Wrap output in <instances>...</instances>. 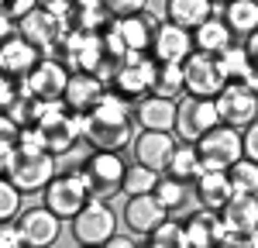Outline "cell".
<instances>
[{
	"label": "cell",
	"mask_w": 258,
	"mask_h": 248,
	"mask_svg": "<svg viewBox=\"0 0 258 248\" xmlns=\"http://www.w3.org/2000/svg\"><path fill=\"white\" fill-rule=\"evenodd\" d=\"M41 59V48L38 45H31V41L24 38V35H11V38L0 41V73H7V76H14V80H24Z\"/></svg>",
	"instance_id": "cell-17"
},
{
	"label": "cell",
	"mask_w": 258,
	"mask_h": 248,
	"mask_svg": "<svg viewBox=\"0 0 258 248\" xmlns=\"http://www.w3.org/2000/svg\"><path fill=\"white\" fill-rule=\"evenodd\" d=\"M18 214H21V190L7 176H0V224L14 221Z\"/></svg>",
	"instance_id": "cell-34"
},
{
	"label": "cell",
	"mask_w": 258,
	"mask_h": 248,
	"mask_svg": "<svg viewBox=\"0 0 258 248\" xmlns=\"http://www.w3.org/2000/svg\"><path fill=\"white\" fill-rule=\"evenodd\" d=\"M176 145H179L176 131H145V128H141L138 135L131 138V152H135V162L162 172V169L169 165V155L176 152Z\"/></svg>",
	"instance_id": "cell-15"
},
{
	"label": "cell",
	"mask_w": 258,
	"mask_h": 248,
	"mask_svg": "<svg viewBox=\"0 0 258 248\" xmlns=\"http://www.w3.org/2000/svg\"><path fill=\"white\" fill-rule=\"evenodd\" d=\"M217 117V103L214 97H193V93H182L176 100V131L182 142H197L207 128H214Z\"/></svg>",
	"instance_id": "cell-10"
},
{
	"label": "cell",
	"mask_w": 258,
	"mask_h": 248,
	"mask_svg": "<svg viewBox=\"0 0 258 248\" xmlns=\"http://www.w3.org/2000/svg\"><path fill=\"white\" fill-rule=\"evenodd\" d=\"M0 248H24L18 221H4V224H0Z\"/></svg>",
	"instance_id": "cell-40"
},
{
	"label": "cell",
	"mask_w": 258,
	"mask_h": 248,
	"mask_svg": "<svg viewBox=\"0 0 258 248\" xmlns=\"http://www.w3.org/2000/svg\"><path fill=\"white\" fill-rule=\"evenodd\" d=\"M131 114H135V124L145 131H172L176 128V100L162 97L155 90H148L145 97L131 103Z\"/></svg>",
	"instance_id": "cell-14"
},
{
	"label": "cell",
	"mask_w": 258,
	"mask_h": 248,
	"mask_svg": "<svg viewBox=\"0 0 258 248\" xmlns=\"http://www.w3.org/2000/svg\"><path fill=\"white\" fill-rule=\"evenodd\" d=\"M155 197H159V204L169 210V217H179V214H182V207L189 204V186L162 172L159 183H155Z\"/></svg>",
	"instance_id": "cell-29"
},
{
	"label": "cell",
	"mask_w": 258,
	"mask_h": 248,
	"mask_svg": "<svg viewBox=\"0 0 258 248\" xmlns=\"http://www.w3.org/2000/svg\"><path fill=\"white\" fill-rule=\"evenodd\" d=\"M241 145H244V155H248L251 162H258V117L241 128Z\"/></svg>",
	"instance_id": "cell-38"
},
{
	"label": "cell",
	"mask_w": 258,
	"mask_h": 248,
	"mask_svg": "<svg viewBox=\"0 0 258 248\" xmlns=\"http://www.w3.org/2000/svg\"><path fill=\"white\" fill-rule=\"evenodd\" d=\"M210 4H214V7H224V4H227V0H210Z\"/></svg>",
	"instance_id": "cell-44"
},
{
	"label": "cell",
	"mask_w": 258,
	"mask_h": 248,
	"mask_svg": "<svg viewBox=\"0 0 258 248\" xmlns=\"http://www.w3.org/2000/svg\"><path fill=\"white\" fill-rule=\"evenodd\" d=\"M52 176H55V155H52L48 148H28V145H18V148L11 152L7 179L18 186L21 193H41Z\"/></svg>",
	"instance_id": "cell-2"
},
{
	"label": "cell",
	"mask_w": 258,
	"mask_h": 248,
	"mask_svg": "<svg viewBox=\"0 0 258 248\" xmlns=\"http://www.w3.org/2000/svg\"><path fill=\"white\" fill-rule=\"evenodd\" d=\"M66 83H69V69H66L59 59L41 55L38 66H35V69L21 80V86H24L31 97H38V100H62Z\"/></svg>",
	"instance_id": "cell-13"
},
{
	"label": "cell",
	"mask_w": 258,
	"mask_h": 248,
	"mask_svg": "<svg viewBox=\"0 0 258 248\" xmlns=\"http://www.w3.org/2000/svg\"><path fill=\"white\" fill-rule=\"evenodd\" d=\"M35 7H38V0H0V11L11 21H21L24 14H31Z\"/></svg>",
	"instance_id": "cell-37"
},
{
	"label": "cell",
	"mask_w": 258,
	"mask_h": 248,
	"mask_svg": "<svg viewBox=\"0 0 258 248\" xmlns=\"http://www.w3.org/2000/svg\"><path fill=\"white\" fill-rule=\"evenodd\" d=\"M217 62H220V69H224L227 80L251 83V86L258 90V69L251 66V55H248L244 41H231V45H224V48L217 52Z\"/></svg>",
	"instance_id": "cell-23"
},
{
	"label": "cell",
	"mask_w": 258,
	"mask_h": 248,
	"mask_svg": "<svg viewBox=\"0 0 258 248\" xmlns=\"http://www.w3.org/2000/svg\"><path fill=\"white\" fill-rule=\"evenodd\" d=\"M214 14V4L210 0H165V18L182 24V28H200L203 21Z\"/></svg>",
	"instance_id": "cell-28"
},
{
	"label": "cell",
	"mask_w": 258,
	"mask_h": 248,
	"mask_svg": "<svg viewBox=\"0 0 258 248\" xmlns=\"http://www.w3.org/2000/svg\"><path fill=\"white\" fill-rule=\"evenodd\" d=\"M224 227L234 234H251L258 227V193H231V200L220 207Z\"/></svg>",
	"instance_id": "cell-22"
},
{
	"label": "cell",
	"mask_w": 258,
	"mask_h": 248,
	"mask_svg": "<svg viewBox=\"0 0 258 248\" xmlns=\"http://www.w3.org/2000/svg\"><path fill=\"white\" fill-rule=\"evenodd\" d=\"M152 90L162 97H182V62H155V76H152Z\"/></svg>",
	"instance_id": "cell-30"
},
{
	"label": "cell",
	"mask_w": 258,
	"mask_h": 248,
	"mask_svg": "<svg viewBox=\"0 0 258 248\" xmlns=\"http://www.w3.org/2000/svg\"><path fill=\"white\" fill-rule=\"evenodd\" d=\"M14 31H18V24H14V21H11L7 14H4V11H0V41H4V38H11Z\"/></svg>",
	"instance_id": "cell-42"
},
{
	"label": "cell",
	"mask_w": 258,
	"mask_h": 248,
	"mask_svg": "<svg viewBox=\"0 0 258 248\" xmlns=\"http://www.w3.org/2000/svg\"><path fill=\"white\" fill-rule=\"evenodd\" d=\"M152 76H155V59L148 52H127L110 76V90L127 103H135L152 90Z\"/></svg>",
	"instance_id": "cell-6"
},
{
	"label": "cell",
	"mask_w": 258,
	"mask_h": 248,
	"mask_svg": "<svg viewBox=\"0 0 258 248\" xmlns=\"http://www.w3.org/2000/svg\"><path fill=\"white\" fill-rule=\"evenodd\" d=\"M224 172L234 186V193H258V162H251L248 155H241L238 162L227 165Z\"/></svg>",
	"instance_id": "cell-33"
},
{
	"label": "cell",
	"mask_w": 258,
	"mask_h": 248,
	"mask_svg": "<svg viewBox=\"0 0 258 248\" xmlns=\"http://www.w3.org/2000/svg\"><path fill=\"white\" fill-rule=\"evenodd\" d=\"M18 142H21V124L4 110L0 114V148H18Z\"/></svg>",
	"instance_id": "cell-36"
},
{
	"label": "cell",
	"mask_w": 258,
	"mask_h": 248,
	"mask_svg": "<svg viewBox=\"0 0 258 248\" xmlns=\"http://www.w3.org/2000/svg\"><path fill=\"white\" fill-rule=\"evenodd\" d=\"M220 18L227 21L234 38H244L258 28V0H227Z\"/></svg>",
	"instance_id": "cell-27"
},
{
	"label": "cell",
	"mask_w": 258,
	"mask_h": 248,
	"mask_svg": "<svg viewBox=\"0 0 258 248\" xmlns=\"http://www.w3.org/2000/svg\"><path fill=\"white\" fill-rule=\"evenodd\" d=\"M131 103L117 97L114 90L103 93V100L83 114V138L90 142V148H100V152H124L131 145Z\"/></svg>",
	"instance_id": "cell-1"
},
{
	"label": "cell",
	"mask_w": 258,
	"mask_h": 248,
	"mask_svg": "<svg viewBox=\"0 0 258 248\" xmlns=\"http://www.w3.org/2000/svg\"><path fill=\"white\" fill-rule=\"evenodd\" d=\"M103 93H107V86H103V80H100L97 73L76 69V73H69V83H66L62 100H66V107H69L73 114H90V110L103 100Z\"/></svg>",
	"instance_id": "cell-16"
},
{
	"label": "cell",
	"mask_w": 258,
	"mask_h": 248,
	"mask_svg": "<svg viewBox=\"0 0 258 248\" xmlns=\"http://www.w3.org/2000/svg\"><path fill=\"white\" fill-rule=\"evenodd\" d=\"M231 193H234V186H231L224 169H203L193 179V200L200 207H207V210H220L231 200Z\"/></svg>",
	"instance_id": "cell-20"
},
{
	"label": "cell",
	"mask_w": 258,
	"mask_h": 248,
	"mask_svg": "<svg viewBox=\"0 0 258 248\" xmlns=\"http://www.w3.org/2000/svg\"><path fill=\"white\" fill-rule=\"evenodd\" d=\"M193 52V31L182 28L176 21L162 18L155 21V31H152V45H148V55L155 62H182Z\"/></svg>",
	"instance_id": "cell-12"
},
{
	"label": "cell",
	"mask_w": 258,
	"mask_h": 248,
	"mask_svg": "<svg viewBox=\"0 0 258 248\" xmlns=\"http://www.w3.org/2000/svg\"><path fill=\"white\" fill-rule=\"evenodd\" d=\"M103 7L110 18H131V14L148 11V0H103Z\"/></svg>",
	"instance_id": "cell-35"
},
{
	"label": "cell",
	"mask_w": 258,
	"mask_h": 248,
	"mask_svg": "<svg viewBox=\"0 0 258 248\" xmlns=\"http://www.w3.org/2000/svg\"><path fill=\"white\" fill-rule=\"evenodd\" d=\"M214 103H217V117L231 128H244L258 117V90L251 83L227 80L224 90L214 97Z\"/></svg>",
	"instance_id": "cell-8"
},
{
	"label": "cell",
	"mask_w": 258,
	"mask_h": 248,
	"mask_svg": "<svg viewBox=\"0 0 258 248\" xmlns=\"http://www.w3.org/2000/svg\"><path fill=\"white\" fill-rule=\"evenodd\" d=\"M231 41H234V35H231L227 21L217 18V14H210L200 28H193V48H200V52L217 55L220 48H224V45H231Z\"/></svg>",
	"instance_id": "cell-26"
},
{
	"label": "cell",
	"mask_w": 258,
	"mask_h": 248,
	"mask_svg": "<svg viewBox=\"0 0 258 248\" xmlns=\"http://www.w3.org/2000/svg\"><path fill=\"white\" fill-rule=\"evenodd\" d=\"M11 152H14V148H0V176H7V165H11Z\"/></svg>",
	"instance_id": "cell-43"
},
{
	"label": "cell",
	"mask_w": 258,
	"mask_h": 248,
	"mask_svg": "<svg viewBox=\"0 0 258 248\" xmlns=\"http://www.w3.org/2000/svg\"><path fill=\"white\" fill-rule=\"evenodd\" d=\"M224 69H220L217 55H210V52H200L193 48L186 59H182V93H193V97H217L220 90H224Z\"/></svg>",
	"instance_id": "cell-7"
},
{
	"label": "cell",
	"mask_w": 258,
	"mask_h": 248,
	"mask_svg": "<svg viewBox=\"0 0 258 248\" xmlns=\"http://www.w3.org/2000/svg\"><path fill=\"white\" fill-rule=\"evenodd\" d=\"M107 245H110V248H135V245H138V238H131V234H117V231H114Z\"/></svg>",
	"instance_id": "cell-41"
},
{
	"label": "cell",
	"mask_w": 258,
	"mask_h": 248,
	"mask_svg": "<svg viewBox=\"0 0 258 248\" xmlns=\"http://www.w3.org/2000/svg\"><path fill=\"white\" fill-rule=\"evenodd\" d=\"M193 145H197V155H200V162H203V169H227V165H234L244 155L241 128H231V124H224V121L207 128Z\"/></svg>",
	"instance_id": "cell-5"
},
{
	"label": "cell",
	"mask_w": 258,
	"mask_h": 248,
	"mask_svg": "<svg viewBox=\"0 0 258 248\" xmlns=\"http://www.w3.org/2000/svg\"><path fill=\"white\" fill-rule=\"evenodd\" d=\"M69 231H73V241L83 245V248L107 245V241H110V234L117 231V214L107 207V200L90 197V200L76 210V217L69 221Z\"/></svg>",
	"instance_id": "cell-3"
},
{
	"label": "cell",
	"mask_w": 258,
	"mask_h": 248,
	"mask_svg": "<svg viewBox=\"0 0 258 248\" xmlns=\"http://www.w3.org/2000/svg\"><path fill=\"white\" fill-rule=\"evenodd\" d=\"M145 245L152 248H186V227L179 217H165L159 227H152L145 234Z\"/></svg>",
	"instance_id": "cell-31"
},
{
	"label": "cell",
	"mask_w": 258,
	"mask_h": 248,
	"mask_svg": "<svg viewBox=\"0 0 258 248\" xmlns=\"http://www.w3.org/2000/svg\"><path fill=\"white\" fill-rule=\"evenodd\" d=\"M18 90H21V80L7 76V73H0V114L11 107V100L18 97Z\"/></svg>",
	"instance_id": "cell-39"
},
{
	"label": "cell",
	"mask_w": 258,
	"mask_h": 248,
	"mask_svg": "<svg viewBox=\"0 0 258 248\" xmlns=\"http://www.w3.org/2000/svg\"><path fill=\"white\" fill-rule=\"evenodd\" d=\"M21 227V241L24 248H48L59 241V231H62V217H55L45 204L38 207H21V214L14 217Z\"/></svg>",
	"instance_id": "cell-11"
},
{
	"label": "cell",
	"mask_w": 258,
	"mask_h": 248,
	"mask_svg": "<svg viewBox=\"0 0 258 248\" xmlns=\"http://www.w3.org/2000/svg\"><path fill=\"white\" fill-rule=\"evenodd\" d=\"M55 14L52 11H31V14H24L18 24V35H24V38L31 41V45H38L41 55H45V48H52V41H55Z\"/></svg>",
	"instance_id": "cell-24"
},
{
	"label": "cell",
	"mask_w": 258,
	"mask_h": 248,
	"mask_svg": "<svg viewBox=\"0 0 258 248\" xmlns=\"http://www.w3.org/2000/svg\"><path fill=\"white\" fill-rule=\"evenodd\" d=\"M124 169H127V162L120 159V152H100V148H93V155L80 165V176L86 183V190H90V197L110 200L124 186Z\"/></svg>",
	"instance_id": "cell-4"
},
{
	"label": "cell",
	"mask_w": 258,
	"mask_h": 248,
	"mask_svg": "<svg viewBox=\"0 0 258 248\" xmlns=\"http://www.w3.org/2000/svg\"><path fill=\"white\" fill-rule=\"evenodd\" d=\"M182 227H186V248H217L227 231L220 210H207V207L193 210Z\"/></svg>",
	"instance_id": "cell-19"
},
{
	"label": "cell",
	"mask_w": 258,
	"mask_h": 248,
	"mask_svg": "<svg viewBox=\"0 0 258 248\" xmlns=\"http://www.w3.org/2000/svg\"><path fill=\"white\" fill-rule=\"evenodd\" d=\"M124 224L131 234H148L152 227H159L165 217H169V210L159 204V197L155 193H138V197H127V204H124Z\"/></svg>",
	"instance_id": "cell-18"
},
{
	"label": "cell",
	"mask_w": 258,
	"mask_h": 248,
	"mask_svg": "<svg viewBox=\"0 0 258 248\" xmlns=\"http://www.w3.org/2000/svg\"><path fill=\"white\" fill-rule=\"evenodd\" d=\"M86 200H90V190H86L80 172H66V176L55 172V176L48 179V186L41 190V204L48 207L55 217H62V221H73L76 210H80Z\"/></svg>",
	"instance_id": "cell-9"
},
{
	"label": "cell",
	"mask_w": 258,
	"mask_h": 248,
	"mask_svg": "<svg viewBox=\"0 0 258 248\" xmlns=\"http://www.w3.org/2000/svg\"><path fill=\"white\" fill-rule=\"evenodd\" d=\"M162 172L172 176V179H179V183L193 186V179L203 172V162H200V155H197V145L193 142H179L176 152L169 155V165H165Z\"/></svg>",
	"instance_id": "cell-25"
},
{
	"label": "cell",
	"mask_w": 258,
	"mask_h": 248,
	"mask_svg": "<svg viewBox=\"0 0 258 248\" xmlns=\"http://www.w3.org/2000/svg\"><path fill=\"white\" fill-rule=\"evenodd\" d=\"M114 31H117L120 45H124V55L127 52H148L152 45V31H155V18L148 11L141 14H131V18H110Z\"/></svg>",
	"instance_id": "cell-21"
},
{
	"label": "cell",
	"mask_w": 258,
	"mask_h": 248,
	"mask_svg": "<svg viewBox=\"0 0 258 248\" xmlns=\"http://www.w3.org/2000/svg\"><path fill=\"white\" fill-rule=\"evenodd\" d=\"M162 172L155 169H148V165L141 162H131L124 169V186H120V193L124 197H138V193H155V183H159Z\"/></svg>",
	"instance_id": "cell-32"
}]
</instances>
